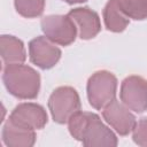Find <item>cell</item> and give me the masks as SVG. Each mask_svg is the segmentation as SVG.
<instances>
[{"mask_svg": "<svg viewBox=\"0 0 147 147\" xmlns=\"http://www.w3.org/2000/svg\"><path fill=\"white\" fill-rule=\"evenodd\" d=\"M70 134L85 146H117L115 133L94 113H75L68 121Z\"/></svg>", "mask_w": 147, "mask_h": 147, "instance_id": "obj_1", "label": "cell"}, {"mask_svg": "<svg viewBox=\"0 0 147 147\" xmlns=\"http://www.w3.org/2000/svg\"><path fill=\"white\" fill-rule=\"evenodd\" d=\"M2 80L7 91L18 99H36L40 90V75L31 67L14 63L2 69Z\"/></svg>", "mask_w": 147, "mask_h": 147, "instance_id": "obj_2", "label": "cell"}, {"mask_svg": "<svg viewBox=\"0 0 147 147\" xmlns=\"http://www.w3.org/2000/svg\"><path fill=\"white\" fill-rule=\"evenodd\" d=\"M117 78L108 70L94 72L87 80L86 92L90 105L98 110H102L116 96Z\"/></svg>", "mask_w": 147, "mask_h": 147, "instance_id": "obj_3", "label": "cell"}, {"mask_svg": "<svg viewBox=\"0 0 147 147\" xmlns=\"http://www.w3.org/2000/svg\"><path fill=\"white\" fill-rule=\"evenodd\" d=\"M48 109L54 122L59 124L68 123L69 118L80 110V99L77 91L71 86L55 88L49 95Z\"/></svg>", "mask_w": 147, "mask_h": 147, "instance_id": "obj_4", "label": "cell"}, {"mask_svg": "<svg viewBox=\"0 0 147 147\" xmlns=\"http://www.w3.org/2000/svg\"><path fill=\"white\" fill-rule=\"evenodd\" d=\"M40 24L44 34L61 46L72 44L78 33L75 22L68 15H47L42 17Z\"/></svg>", "mask_w": 147, "mask_h": 147, "instance_id": "obj_5", "label": "cell"}, {"mask_svg": "<svg viewBox=\"0 0 147 147\" xmlns=\"http://www.w3.org/2000/svg\"><path fill=\"white\" fill-rule=\"evenodd\" d=\"M121 101L136 113L147 110V79L140 76H129L121 85Z\"/></svg>", "mask_w": 147, "mask_h": 147, "instance_id": "obj_6", "label": "cell"}, {"mask_svg": "<svg viewBox=\"0 0 147 147\" xmlns=\"http://www.w3.org/2000/svg\"><path fill=\"white\" fill-rule=\"evenodd\" d=\"M61 49L46 36H38L29 42L30 61L40 69L53 68L61 57Z\"/></svg>", "mask_w": 147, "mask_h": 147, "instance_id": "obj_7", "label": "cell"}, {"mask_svg": "<svg viewBox=\"0 0 147 147\" xmlns=\"http://www.w3.org/2000/svg\"><path fill=\"white\" fill-rule=\"evenodd\" d=\"M8 119L16 125L36 131L47 124L48 117L42 106L33 102H23L14 108Z\"/></svg>", "mask_w": 147, "mask_h": 147, "instance_id": "obj_8", "label": "cell"}, {"mask_svg": "<svg viewBox=\"0 0 147 147\" xmlns=\"http://www.w3.org/2000/svg\"><path fill=\"white\" fill-rule=\"evenodd\" d=\"M102 116L119 136H127L137 123L134 115L130 111V108L116 99L102 109Z\"/></svg>", "mask_w": 147, "mask_h": 147, "instance_id": "obj_9", "label": "cell"}, {"mask_svg": "<svg viewBox=\"0 0 147 147\" xmlns=\"http://www.w3.org/2000/svg\"><path fill=\"white\" fill-rule=\"evenodd\" d=\"M68 16L75 22L78 36L83 40L94 38L101 30L100 17L96 11L88 7H77L68 13Z\"/></svg>", "mask_w": 147, "mask_h": 147, "instance_id": "obj_10", "label": "cell"}, {"mask_svg": "<svg viewBox=\"0 0 147 147\" xmlns=\"http://www.w3.org/2000/svg\"><path fill=\"white\" fill-rule=\"evenodd\" d=\"M1 138L7 147H31L36 142V132L16 125L8 119L2 126Z\"/></svg>", "mask_w": 147, "mask_h": 147, "instance_id": "obj_11", "label": "cell"}, {"mask_svg": "<svg viewBox=\"0 0 147 147\" xmlns=\"http://www.w3.org/2000/svg\"><path fill=\"white\" fill-rule=\"evenodd\" d=\"M0 55L5 65L23 63L26 59L23 41L10 34H2L0 37Z\"/></svg>", "mask_w": 147, "mask_h": 147, "instance_id": "obj_12", "label": "cell"}, {"mask_svg": "<svg viewBox=\"0 0 147 147\" xmlns=\"http://www.w3.org/2000/svg\"><path fill=\"white\" fill-rule=\"evenodd\" d=\"M102 16L106 29L111 32L124 31L130 22V18H127L119 9L116 0H108L103 8Z\"/></svg>", "mask_w": 147, "mask_h": 147, "instance_id": "obj_13", "label": "cell"}, {"mask_svg": "<svg viewBox=\"0 0 147 147\" xmlns=\"http://www.w3.org/2000/svg\"><path fill=\"white\" fill-rule=\"evenodd\" d=\"M116 2L127 18L136 21L147 18V0H116Z\"/></svg>", "mask_w": 147, "mask_h": 147, "instance_id": "obj_14", "label": "cell"}, {"mask_svg": "<svg viewBox=\"0 0 147 147\" xmlns=\"http://www.w3.org/2000/svg\"><path fill=\"white\" fill-rule=\"evenodd\" d=\"M46 0H14L16 11L26 18L38 17L45 9Z\"/></svg>", "mask_w": 147, "mask_h": 147, "instance_id": "obj_15", "label": "cell"}, {"mask_svg": "<svg viewBox=\"0 0 147 147\" xmlns=\"http://www.w3.org/2000/svg\"><path fill=\"white\" fill-rule=\"evenodd\" d=\"M133 141L142 147H147V117L140 118L132 130Z\"/></svg>", "mask_w": 147, "mask_h": 147, "instance_id": "obj_16", "label": "cell"}, {"mask_svg": "<svg viewBox=\"0 0 147 147\" xmlns=\"http://www.w3.org/2000/svg\"><path fill=\"white\" fill-rule=\"evenodd\" d=\"M63 1L69 3V5H74V3H82V2H85L87 0H63Z\"/></svg>", "mask_w": 147, "mask_h": 147, "instance_id": "obj_17", "label": "cell"}]
</instances>
